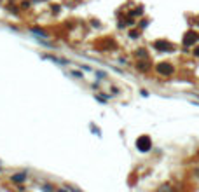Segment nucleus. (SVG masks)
Masks as SVG:
<instances>
[{
    "label": "nucleus",
    "instance_id": "1",
    "mask_svg": "<svg viewBox=\"0 0 199 192\" xmlns=\"http://www.w3.org/2000/svg\"><path fill=\"white\" fill-rule=\"evenodd\" d=\"M136 147L140 148L142 152H147V150H149V148H150V140H149V136H142V138H138Z\"/></svg>",
    "mask_w": 199,
    "mask_h": 192
},
{
    "label": "nucleus",
    "instance_id": "2",
    "mask_svg": "<svg viewBox=\"0 0 199 192\" xmlns=\"http://www.w3.org/2000/svg\"><path fill=\"white\" fill-rule=\"evenodd\" d=\"M157 72H161V73H164V75H168V73L173 72V68L169 67V65H159V67H157Z\"/></svg>",
    "mask_w": 199,
    "mask_h": 192
},
{
    "label": "nucleus",
    "instance_id": "3",
    "mask_svg": "<svg viewBox=\"0 0 199 192\" xmlns=\"http://www.w3.org/2000/svg\"><path fill=\"white\" fill-rule=\"evenodd\" d=\"M14 182H21V180H25V175H16V176H12Z\"/></svg>",
    "mask_w": 199,
    "mask_h": 192
}]
</instances>
